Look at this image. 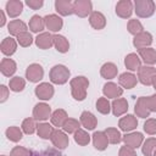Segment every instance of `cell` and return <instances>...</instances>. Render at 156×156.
<instances>
[{"label":"cell","instance_id":"obj_1","mask_svg":"<svg viewBox=\"0 0 156 156\" xmlns=\"http://www.w3.org/2000/svg\"><path fill=\"white\" fill-rule=\"evenodd\" d=\"M69 87H71V94H72L73 99L77 101H83L87 98L89 80L84 76H77L71 79Z\"/></svg>","mask_w":156,"mask_h":156},{"label":"cell","instance_id":"obj_2","mask_svg":"<svg viewBox=\"0 0 156 156\" xmlns=\"http://www.w3.org/2000/svg\"><path fill=\"white\" fill-rule=\"evenodd\" d=\"M69 76H71L69 69L63 65H55L50 69V73H49L50 82L54 84H57V85H62V84L67 83Z\"/></svg>","mask_w":156,"mask_h":156},{"label":"cell","instance_id":"obj_3","mask_svg":"<svg viewBox=\"0 0 156 156\" xmlns=\"http://www.w3.org/2000/svg\"><path fill=\"white\" fill-rule=\"evenodd\" d=\"M134 11L140 18L151 17L155 13V2L152 0H135Z\"/></svg>","mask_w":156,"mask_h":156},{"label":"cell","instance_id":"obj_4","mask_svg":"<svg viewBox=\"0 0 156 156\" xmlns=\"http://www.w3.org/2000/svg\"><path fill=\"white\" fill-rule=\"evenodd\" d=\"M156 76V68L152 66H141L138 69V79L144 85H152V80Z\"/></svg>","mask_w":156,"mask_h":156},{"label":"cell","instance_id":"obj_5","mask_svg":"<svg viewBox=\"0 0 156 156\" xmlns=\"http://www.w3.org/2000/svg\"><path fill=\"white\" fill-rule=\"evenodd\" d=\"M73 7L74 13L80 18L88 17L93 12V4L90 0H76L73 2Z\"/></svg>","mask_w":156,"mask_h":156},{"label":"cell","instance_id":"obj_6","mask_svg":"<svg viewBox=\"0 0 156 156\" xmlns=\"http://www.w3.org/2000/svg\"><path fill=\"white\" fill-rule=\"evenodd\" d=\"M51 117V107L45 102H39L33 108V118L39 122H44Z\"/></svg>","mask_w":156,"mask_h":156},{"label":"cell","instance_id":"obj_7","mask_svg":"<svg viewBox=\"0 0 156 156\" xmlns=\"http://www.w3.org/2000/svg\"><path fill=\"white\" fill-rule=\"evenodd\" d=\"M52 145L55 147H57L58 150H62V149H66L69 144V139H68V135L66 132L63 130H60V129H55L51 138H50Z\"/></svg>","mask_w":156,"mask_h":156},{"label":"cell","instance_id":"obj_8","mask_svg":"<svg viewBox=\"0 0 156 156\" xmlns=\"http://www.w3.org/2000/svg\"><path fill=\"white\" fill-rule=\"evenodd\" d=\"M44 77V69L39 63H32L27 67L26 69V78L32 82V83H37L39 80H41Z\"/></svg>","mask_w":156,"mask_h":156},{"label":"cell","instance_id":"obj_9","mask_svg":"<svg viewBox=\"0 0 156 156\" xmlns=\"http://www.w3.org/2000/svg\"><path fill=\"white\" fill-rule=\"evenodd\" d=\"M34 93H35V95H37L38 99L45 101V100H50L54 96L55 90H54V87L50 83L44 82V83H40V84H38L35 87Z\"/></svg>","mask_w":156,"mask_h":156},{"label":"cell","instance_id":"obj_10","mask_svg":"<svg viewBox=\"0 0 156 156\" xmlns=\"http://www.w3.org/2000/svg\"><path fill=\"white\" fill-rule=\"evenodd\" d=\"M122 140L127 146H130L133 149H138L143 144L144 136L140 132H133V133H126V135H123Z\"/></svg>","mask_w":156,"mask_h":156},{"label":"cell","instance_id":"obj_11","mask_svg":"<svg viewBox=\"0 0 156 156\" xmlns=\"http://www.w3.org/2000/svg\"><path fill=\"white\" fill-rule=\"evenodd\" d=\"M133 13V4L130 0H121L116 5V15L121 18H129Z\"/></svg>","mask_w":156,"mask_h":156},{"label":"cell","instance_id":"obj_12","mask_svg":"<svg viewBox=\"0 0 156 156\" xmlns=\"http://www.w3.org/2000/svg\"><path fill=\"white\" fill-rule=\"evenodd\" d=\"M44 21H45V27L49 29V32L56 33V32H58V30L62 28V26H63L62 18H61L60 16H57V15H54V13L46 15V16L44 17Z\"/></svg>","mask_w":156,"mask_h":156},{"label":"cell","instance_id":"obj_13","mask_svg":"<svg viewBox=\"0 0 156 156\" xmlns=\"http://www.w3.org/2000/svg\"><path fill=\"white\" fill-rule=\"evenodd\" d=\"M34 41L39 49L46 50L54 45V35L50 32H43V33L38 34V37L34 39Z\"/></svg>","mask_w":156,"mask_h":156},{"label":"cell","instance_id":"obj_14","mask_svg":"<svg viewBox=\"0 0 156 156\" xmlns=\"http://www.w3.org/2000/svg\"><path fill=\"white\" fill-rule=\"evenodd\" d=\"M102 93H104L105 98H107V99H118L123 94V88L118 87L116 83L108 82V83H106L104 85Z\"/></svg>","mask_w":156,"mask_h":156},{"label":"cell","instance_id":"obj_15","mask_svg":"<svg viewBox=\"0 0 156 156\" xmlns=\"http://www.w3.org/2000/svg\"><path fill=\"white\" fill-rule=\"evenodd\" d=\"M118 127H119L121 130H123L126 133H129V132L134 130L138 127V119L133 115H127V116L122 117L118 121Z\"/></svg>","mask_w":156,"mask_h":156},{"label":"cell","instance_id":"obj_16","mask_svg":"<svg viewBox=\"0 0 156 156\" xmlns=\"http://www.w3.org/2000/svg\"><path fill=\"white\" fill-rule=\"evenodd\" d=\"M151 44H152V35L149 32H143V33L135 35L133 39V45L138 50L144 49V48H149Z\"/></svg>","mask_w":156,"mask_h":156},{"label":"cell","instance_id":"obj_17","mask_svg":"<svg viewBox=\"0 0 156 156\" xmlns=\"http://www.w3.org/2000/svg\"><path fill=\"white\" fill-rule=\"evenodd\" d=\"M55 10L61 16H69L74 13L73 2L69 0H56L55 1Z\"/></svg>","mask_w":156,"mask_h":156},{"label":"cell","instance_id":"obj_18","mask_svg":"<svg viewBox=\"0 0 156 156\" xmlns=\"http://www.w3.org/2000/svg\"><path fill=\"white\" fill-rule=\"evenodd\" d=\"M89 23L96 30L104 29L106 26V17L99 11H93L91 15L89 16Z\"/></svg>","mask_w":156,"mask_h":156},{"label":"cell","instance_id":"obj_19","mask_svg":"<svg viewBox=\"0 0 156 156\" xmlns=\"http://www.w3.org/2000/svg\"><path fill=\"white\" fill-rule=\"evenodd\" d=\"M111 108H112V113L116 117H119L122 115H124L128 111V102L126 99L123 98H118V99H113L112 104H111Z\"/></svg>","mask_w":156,"mask_h":156},{"label":"cell","instance_id":"obj_20","mask_svg":"<svg viewBox=\"0 0 156 156\" xmlns=\"http://www.w3.org/2000/svg\"><path fill=\"white\" fill-rule=\"evenodd\" d=\"M93 145L96 150L99 151H104L107 149V145H108V139L105 134V132H95L93 135Z\"/></svg>","mask_w":156,"mask_h":156},{"label":"cell","instance_id":"obj_21","mask_svg":"<svg viewBox=\"0 0 156 156\" xmlns=\"http://www.w3.org/2000/svg\"><path fill=\"white\" fill-rule=\"evenodd\" d=\"M5 9H6V13L9 15V17L15 18L21 15V12L23 10V2L20 0H10L6 2Z\"/></svg>","mask_w":156,"mask_h":156},{"label":"cell","instance_id":"obj_22","mask_svg":"<svg viewBox=\"0 0 156 156\" xmlns=\"http://www.w3.org/2000/svg\"><path fill=\"white\" fill-rule=\"evenodd\" d=\"M0 49H1V52L6 56H11L16 52L17 50V41L11 38V37H7L5 38L2 41H1V45H0Z\"/></svg>","mask_w":156,"mask_h":156},{"label":"cell","instance_id":"obj_23","mask_svg":"<svg viewBox=\"0 0 156 156\" xmlns=\"http://www.w3.org/2000/svg\"><path fill=\"white\" fill-rule=\"evenodd\" d=\"M80 124L84 128H87L88 130H93V129H95V127L98 124V119L91 112L83 111L80 115Z\"/></svg>","mask_w":156,"mask_h":156},{"label":"cell","instance_id":"obj_24","mask_svg":"<svg viewBox=\"0 0 156 156\" xmlns=\"http://www.w3.org/2000/svg\"><path fill=\"white\" fill-rule=\"evenodd\" d=\"M17 65L12 58H2L0 63V71L5 77H11L15 74Z\"/></svg>","mask_w":156,"mask_h":156},{"label":"cell","instance_id":"obj_25","mask_svg":"<svg viewBox=\"0 0 156 156\" xmlns=\"http://www.w3.org/2000/svg\"><path fill=\"white\" fill-rule=\"evenodd\" d=\"M139 56L143 58V61L145 62V65L147 66H152L156 63V50L152 48H144L138 50Z\"/></svg>","mask_w":156,"mask_h":156},{"label":"cell","instance_id":"obj_26","mask_svg":"<svg viewBox=\"0 0 156 156\" xmlns=\"http://www.w3.org/2000/svg\"><path fill=\"white\" fill-rule=\"evenodd\" d=\"M7 30L11 35L17 37L21 33L27 32V24L21 20H13V21H10V23L7 24Z\"/></svg>","mask_w":156,"mask_h":156},{"label":"cell","instance_id":"obj_27","mask_svg":"<svg viewBox=\"0 0 156 156\" xmlns=\"http://www.w3.org/2000/svg\"><path fill=\"white\" fill-rule=\"evenodd\" d=\"M136 77L133 74V73H129V72H124L119 76L118 78V83L122 88H126V89H132L136 85Z\"/></svg>","mask_w":156,"mask_h":156},{"label":"cell","instance_id":"obj_28","mask_svg":"<svg viewBox=\"0 0 156 156\" xmlns=\"http://www.w3.org/2000/svg\"><path fill=\"white\" fill-rule=\"evenodd\" d=\"M134 112L140 118H146V117L150 116V110L147 108L145 96H140L136 100V104H135V107H134Z\"/></svg>","mask_w":156,"mask_h":156},{"label":"cell","instance_id":"obj_29","mask_svg":"<svg viewBox=\"0 0 156 156\" xmlns=\"http://www.w3.org/2000/svg\"><path fill=\"white\" fill-rule=\"evenodd\" d=\"M117 72H118V68L112 62H106L100 68V74L105 79H113L117 76Z\"/></svg>","mask_w":156,"mask_h":156},{"label":"cell","instance_id":"obj_30","mask_svg":"<svg viewBox=\"0 0 156 156\" xmlns=\"http://www.w3.org/2000/svg\"><path fill=\"white\" fill-rule=\"evenodd\" d=\"M68 118L67 116V112L63 110V108H57L52 113H51V117H50V121H51V124H54L55 127H62L63 123L66 122V119Z\"/></svg>","mask_w":156,"mask_h":156},{"label":"cell","instance_id":"obj_31","mask_svg":"<svg viewBox=\"0 0 156 156\" xmlns=\"http://www.w3.org/2000/svg\"><path fill=\"white\" fill-rule=\"evenodd\" d=\"M124 65L129 71H136V69H139L141 67V60H140L139 55H136L134 52H130V54H128L126 56Z\"/></svg>","mask_w":156,"mask_h":156},{"label":"cell","instance_id":"obj_32","mask_svg":"<svg viewBox=\"0 0 156 156\" xmlns=\"http://www.w3.org/2000/svg\"><path fill=\"white\" fill-rule=\"evenodd\" d=\"M29 29L33 32V33H39L44 29L45 27V21L43 17H40L39 15H34L32 16V18L29 20V24H28Z\"/></svg>","mask_w":156,"mask_h":156},{"label":"cell","instance_id":"obj_33","mask_svg":"<svg viewBox=\"0 0 156 156\" xmlns=\"http://www.w3.org/2000/svg\"><path fill=\"white\" fill-rule=\"evenodd\" d=\"M54 128L51 124L46 123V122H41L37 126V133H38V136H40L41 139H50L52 133H54Z\"/></svg>","mask_w":156,"mask_h":156},{"label":"cell","instance_id":"obj_34","mask_svg":"<svg viewBox=\"0 0 156 156\" xmlns=\"http://www.w3.org/2000/svg\"><path fill=\"white\" fill-rule=\"evenodd\" d=\"M54 46L56 48V50L58 52H67L68 49H69V43L68 40L63 37V35H60V34H55L54 35Z\"/></svg>","mask_w":156,"mask_h":156},{"label":"cell","instance_id":"obj_35","mask_svg":"<svg viewBox=\"0 0 156 156\" xmlns=\"http://www.w3.org/2000/svg\"><path fill=\"white\" fill-rule=\"evenodd\" d=\"M105 134L108 139V143L110 144H119L122 141V135H121V132L117 129V128H106L105 129Z\"/></svg>","mask_w":156,"mask_h":156},{"label":"cell","instance_id":"obj_36","mask_svg":"<svg viewBox=\"0 0 156 156\" xmlns=\"http://www.w3.org/2000/svg\"><path fill=\"white\" fill-rule=\"evenodd\" d=\"M5 134H6V138H7L10 141H13V143L20 141V140L22 139V136H23L22 130H21L18 127H16V126L9 127V128L6 129V132H5Z\"/></svg>","mask_w":156,"mask_h":156},{"label":"cell","instance_id":"obj_37","mask_svg":"<svg viewBox=\"0 0 156 156\" xmlns=\"http://www.w3.org/2000/svg\"><path fill=\"white\" fill-rule=\"evenodd\" d=\"M127 29H128V32H129L130 34H133L134 37L144 32V27H143L141 22H140L139 20H136V18H134V20H129V21H128Z\"/></svg>","mask_w":156,"mask_h":156},{"label":"cell","instance_id":"obj_38","mask_svg":"<svg viewBox=\"0 0 156 156\" xmlns=\"http://www.w3.org/2000/svg\"><path fill=\"white\" fill-rule=\"evenodd\" d=\"M79 128H80V121L74 119V118H67L66 122H65L63 126H62L63 132H66V133H68V134L76 133Z\"/></svg>","mask_w":156,"mask_h":156},{"label":"cell","instance_id":"obj_39","mask_svg":"<svg viewBox=\"0 0 156 156\" xmlns=\"http://www.w3.org/2000/svg\"><path fill=\"white\" fill-rule=\"evenodd\" d=\"M155 150H156V138H147L141 146L143 155L144 156H152Z\"/></svg>","mask_w":156,"mask_h":156},{"label":"cell","instance_id":"obj_40","mask_svg":"<svg viewBox=\"0 0 156 156\" xmlns=\"http://www.w3.org/2000/svg\"><path fill=\"white\" fill-rule=\"evenodd\" d=\"M74 141H76L78 145H80V146H85V145H88L89 141H90V135H89L85 130H83L82 128H79V129L74 133Z\"/></svg>","mask_w":156,"mask_h":156},{"label":"cell","instance_id":"obj_41","mask_svg":"<svg viewBox=\"0 0 156 156\" xmlns=\"http://www.w3.org/2000/svg\"><path fill=\"white\" fill-rule=\"evenodd\" d=\"M9 87H10V89H11L12 91H15V93L22 91V90L24 89V87H26V80H24L23 78H21V77H13V78L10 79Z\"/></svg>","mask_w":156,"mask_h":156},{"label":"cell","instance_id":"obj_42","mask_svg":"<svg viewBox=\"0 0 156 156\" xmlns=\"http://www.w3.org/2000/svg\"><path fill=\"white\" fill-rule=\"evenodd\" d=\"M22 132L26 133V134H33L35 130H37V124H35V119L34 118H26L23 119L22 122Z\"/></svg>","mask_w":156,"mask_h":156},{"label":"cell","instance_id":"obj_43","mask_svg":"<svg viewBox=\"0 0 156 156\" xmlns=\"http://www.w3.org/2000/svg\"><path fill=\"white\" fill-rule=\"evenodd\" d=\"M96 110L102 115H108L111 111V104L106 98H99L96 101Z\"/></svg>","mask_w":156,"mask_h":156},{"label":"cell","instance_id":"obj_44","mask_svg":"<svg viewBox=\"0 0 156 156\" xmlns=\"http://www.w3.org/2000/svg\"><path fill=\"white\" fill-rule=\"evenodd\" d=\"M16 39H17V43H18L21 46H23V48H28V46H30L32 43H33V37H32V34L28 33V32L21 33L20 35L16 37Z\"/></svg>","mask_w":156,"mask_h":156},{"label":"cell","instance_id":"obj_45","mask_svg":"<svg viewBox=\"0 0 156 156\" xmlns=\"http://www.w3.org/2000/svg\"><path fill=\"white\" fill-rule=\"evenodd\" d=\"M144 130L149 135L156 134V119L155 118H147L144 123Z\"/></svg>","mask_w":156,"mask_h":156},{"label":"cell","instance_id":"obj_46","mask_svg":"<svg viewBox=\"0 0 156 156\" xmlns=\"http://www.w3.org/2000/svg\"><path fill=\"white\" fill-rule=\"evenodd\" d=\"M32 156H63V155L58 150L49 147V149H45L43 151H33Z\"/></svg>","mask_w":156,"mask_h":156},{"label":"cell","instance_id":"obj_47","mask_svg":"<svg viewBox=\"0 0 156 156\" xmlns=\"http://www.w3.org/2000/svg\"><path fill=\"white\" fill-rule=\"evenodd\" d=\"M32 152L33 151H30L23 146H15L11 150L10 156H32Z\"/></svg>","mask_w":156,"mask_h":156},{"label":"cell","instance_id":"obj_48","mask_svg":"<svg viewBox=\"0 0 156 156\" xmlns=\"http://www.w3.org/2000/svg\"><path fill=\"white\" fill-rule=\"evenodd\" d=\"M118 156H138L136 152H135V149L130 147V146H122L118 151Z\"/></svg>","mask_w":156,"mask_h":156},{"label":"cell","instance_id":"obj_49","mask_svg":"<svg viewBox=\"0 0 156 156\" xmlns=\"http://www.w3.org/2000/svg\"><path fill=\"white\" fill-rule=\"evenodd\" d=\"M145 99H146V105L150 112H156V94L147 96V98L145 96Z\"/></svg>","mask_w":156,"mask_h":156},{"label":"cell","instance_id":"obj_50","mask_svg":"<svg viewBox=\"0 0 156 156\" xmlns=\"http://www.w3.org/2000/svg\"><path fill=\"white\" fill-rule=\"evenodd\" d=\"M43 4H44L43 0H27L26 1V5L30 7L32 10H39L43 6Z\"/></svg>","mask_w":156,"mask_h":156},{"label":"cell","instance_id":"obj_51","mask_svg":"<svg viewBox=\"0 0 156 156\" xmlns=\"http://www.w3.org/2000/svg\"><path fill=\"white\" fill-rule=\"evenodd\" d=\"M0 90H1V95H0V102H5L9 98V88L6 85H1L0 87Z\"/></svg>","mask_w":156,"mask_h":156},{"label":"cell","instance_id":"obj_52","mask_svg":"<svg viewBox=\"0 0 156 156\" xmlns=\"http://www.w3.org/2000/svg\"><path fill=\"white\" fill-rule=\"evenodd\" d=\"M5 22H6L5 13H4L2 10H0V27H4V26H5Z\"/></svg>","mask_w":156,"mask_h":156},{"label":"cell","instance_id":"obj_53","mask_svg":"<svg viewBox=\"0 0 156 156\" xmlns=\"http://www.w3.org/2000/svg\"><path fill=\"white\" fill-rule=\"evenodd\" d=\"M152 87H154V89L156 90V76H155V78H154V80H152Z\"/></svg>","mask_w":156,"mask_h":156},{"label":"cell","instance_id":"obj_54","mask_svg":"<svg viewBox=\"0 0 156 156\" xmlns=\"http://www.w3.org/2000/svg\"><path fill=\"white\" fill-rule=\"evenodd\" d=\"M152 156H156V150L154 151V154H152Z\"/></svg>","mask_w":156,"mask_h":156},{"label":"cell","instance_id":"obj_55","mask_svg":"<svg viewBox=\"0 0 156 156\" xmlns=\"http://www.w3.org/2000/svg\"><path fill=\"white\" fill-rule=\"evenodd\" d=\"M1 156H5V155H1Z\"/></svg>","mask_w":156,"mask_h":156}]
</instances>
